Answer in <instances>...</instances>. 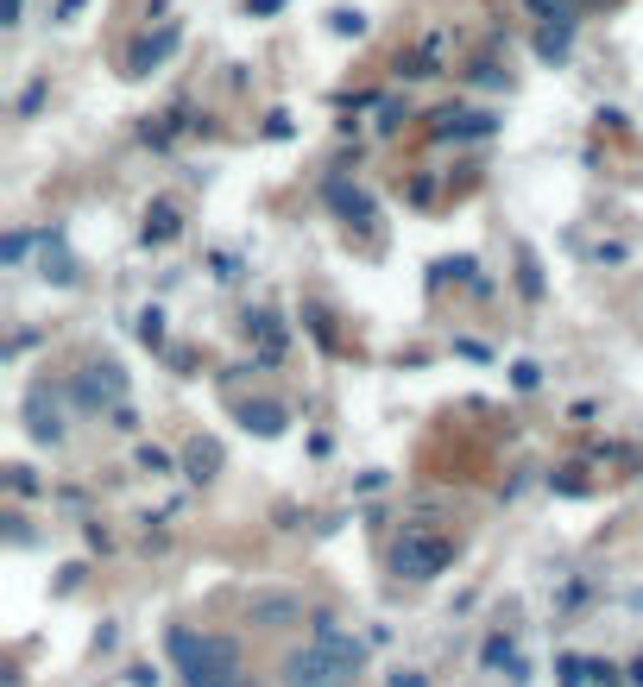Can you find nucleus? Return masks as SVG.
I'll return each mask as SVG.
<instances>
[{
	"instance_id": "1",
	"label": "nucleus",
	"mask_w": 643,
	"mask_h": 687,
	"mask_svg": "<svg viewBox=\"0 0 643 687\" xmlns=\"http://www.w3.org/2000/svg\"><path fill=\"white\" fill-rule=\"evenodd\" d=\"M366 668V649L341 637L329 618H315V637L284 656V687H353Z\"/></svg>"
},
{
	"instance_id": "2",
	"label": "nucleus",
	"mask_w": 643,
	"mask_h": 687,
	"mask_svg": "<svg viewBox=\"0 0 643 687\" xmlns=\"http://www.w3.org/2000/svg\"><path fill=\"white\" fill-rule=\"evenodd\" d=\"M171 663L190 687H259L240 663V649L214 630H171Z\"/></svg>"
},
{
	"instance_id": "3",
	"label": "nucleus",
	"mask_w": 643,
	"mask_h": 687,
	"mask_svg": "<svg viewBox=\"0 0 643 687\" xmlns=\"http://www.w3.org/2000/svg\"><path fill=\"white\" fill-rule=\"evenodd\" d=\"M449 562H454V536H442V531H404L398 549H391V568L404 580H435Z\"/></svg>"
},
{
	"instance_id": "4",
	"label": "nucleus",
	"mask_w": 643,
	"mask_h": 687,
	"mask_svg": "<svg viewBox=\"0 0 643 687\" xmlns=\"http://www.w3.org/2000/svg\"><path fill=\"white\" fill-rule=\"evenodd\" d=\"M499 133V114H486V108H442V114L429 120V139H442V145H468V139H492Z\"/></svg>"
},
{
	"instance_id": "5",
	"label": "nucleus",
	"mask_w": 643,
	"mask_h": 687,
	"mask_svg": "<svg viewBox=\"0 0 643 687\" xmlns=\"http://www.w3.org/2000/svg\"><path fill=\"white\" fill-rule=\"evenodd\" d=\"M77 397L89 404V411H120L127 404V373H120L114 360H96V366H82V378H77Z\"/></svg>"
},
{
	"instance_id": "6",
	"label": "nucleus",
	"mask_w": 643,
	"mask_h": 687,
	"mask_svg": "<svg viewBox=\"0 0 643 687\" xmlns=\"http://www.w3.org/2000/svg\"><path fill=\"white\" fill-rule=\"evenodd\" d=\"M177 39H183V26H158V32H145V39L127 51V77H152L158 63L177 51Z\"/></svg>"
},
{
	"instance_id": "7",
	"label": "nucleus",
	"mask_w": 643,
	"mask_h": 687,
	"mask_svg": "<svg viewBox=\"0 0 643 687\" xmlns=\"http://www.w3.org/2000/svg\"><path fill=\"white\" fill-rule=\"evenodd\" d=\"M567 51H574V13H567V20H543V32H536V58L562 63Z\"/></svg>"
},
{
	"instance_id": "8",
	"label": "nucleus",
	"mask_w": 643,
	"mask_h": 687,
	"mask_svg": "<svg viewBox=\"0 0 643 687\" xmlns=\"http://www.w3.org/2000/svg\"><path fill=\"white\" fill-rule=\"evenodd\" d=\"M329 202L348 221H372V196H366V190H353V183H341V178H329Z\"/></svg>"
},
{
	"instance_id": "9",
	"label": "nucleus",
	"mask_w": 643,
	"mask_h": 687,
	"mask_svg": "<svg viewBox=\"0 0 643 687\" xmlns=\"http://www.w3.org/2000/svg\"><path fill=\"white\" fill-rule=\"evenodd\" d=\"M253 334H259V347H265V354H278V347H284V329H278L272 310H253V315H247V341H253Z\"/></svg>"
},
{
	"instance_id": "10",
	"label": "nucleus",
	"mask_w": 643,
	"mask_h": 687,
	"mask_svg": "<svg viewBox=\"0 0 643 687\" xmlns=\"http://www.w3.org/2000/svg\"><path fill=\"white\" fill-rule=\"evenodd\" d=\"M435 51H442V39H429L423 51H410V58H398V77H404V82H423V77H435Z\"/></svg>"
},
{
	"instance_id": "11",
	"label": "nucleus",
	"mask_w": 643,
	"mask_h": 687,
	"mask_svg": "<svg viewBox=\"0 0 643 687\" xmlns=\"http://www.w3.org/2000/svg\"><path fill=\"white\" fill-rule=\"evenodd\" d=\"M240 423H247V430H259V435H278V430H284V404H247V411H240Z\"/></svg>"
},
{
	"instance_id": "12",
	"label": "nucleus",
	"mask_w": 643,
	"mask_h": 687,
	"mask_svg": "<svg viewBox=\"0 0 643 687\" xmlns=\"http://www.w3.org/2000/svg\"><path fill=\"white\" fill-rule=\"evenodd\" d=\"M32 435H39V442H58V435H63V423H58V404L44 411V385H39V392H32Z\"/></svg>"
},
{
	"instance_id": "13",
	"label": "nucleus",
	"mask_w": 643,
	"mask_h": 687,
	"mask_svg": "<svg viewBox=\"0 0 643 687\" xmlns=\"http://www.w3.org/2000/svg\"><path fill=\"white\" fill-rule=\"evenodd\" d=\"M171 234H177V209L171 202H158L152 215H145V246H164Z\"/></svg>"
},
{
	"instance_id": "14",
	"label": "nucleus",
	"mask_w": 643,
	"mask_h": 687,
	"mask_svg": "<svg viewBox=\"0 0 643 687\" xmlns=\"http://www.w3.org/2000/svg\"><path fill=\"white\" fill-rule=\"evenodd\" d=\"M214 467H221V448H214V442H195L190 448V479H214Z\"/></svg>"
},
{
	"instance_id": "15",
	"label": "nucleus",
	"mask_w": 643,
	"mask_h": 687,
	"mask_svg": "<svg viewBox=\"0 0 643 687\" xmlns=\"http://www.w3.org/2000/svg\"><path fill=\"white\" fill-rule=\"evenodd\" d=\"M486 663H492V668H511V681H524V656H518L511 644H499V637L486 644Z\"/></svg>"
},
{
	"instance_id": "16",
	"label": "nucleus",
	"mask_w": 643,
	"mask_h": 687,
	"mask_svg": "<svg viewBox=\"0 0 643 687\" xmlns=\"http://www.w3.org/2000/svg\"><path fill=\"white\" fill-rule=\"evenodd\" d=\"M334 32H341V39H360V32H366V13H360V7H334Z\"/></svg>"
},
{
	"instance_id": "17",
	"label": "nucleus",
	"mask_w": 643,
	"mask_h": 687,
	"mask_svg": "<svg viewBox=\"0 0 643 687\" xmlns=\"http://www.w3.org/2000/svg\"><path fill=\"white\" fill-rule=\"evenodd\" d=\"M139 341H145V347H158V341H164V315H158V310L139 315Z\"/></svg>"
},
{
	"instance_id": "18",
	"label": "nucleus",
	"mask_w": 643,
	"mask_h": 687,
	"mask_svg": "<svg viewBox=\"0 0 643 687\" xmlns=\"http://www.w3.org/2000/svg\"><path fill=\"white\" fill-rule=\"evenodd\" d=\"M530 13H536V20H567V13H574V7H567V0H524Z\"/></svg>"
},
{
	"instance_id": "19",
	"label": "nucleus",
	"mask_w": 643,
	"mask_h": 687,
	"mask_svg": "<svg viewBox=\"0 0 643 687\" xmlns=\"http://www.w3.org/2000/svg\"><path fill=\"white\" fill-rule=\"evenodd\" d=\"M253 618H297V599H265V606H253Z\"/></svg>"
},
{
	"instance_id": "20",
	"label": "nucleus",
	"mask_w": 643,
	"mask_h": 687,
	"mask_svg": "<svg viewBox=\"0 0 643 687\" xmlns=\"http://www.w3.org/2000/svg\"><path fill=\"white\" fill-rule=\"evenodd\" d=\"M284 7H291V0H247V13H253V20H272V13H284Z\"/></svg>"
},
{
	"instance_id": "21",
	"label": "nucleus",
	"mask_w": 643,
	"mask_h": 687,
	"mask_svg": "<svg viewBox=\"0 0 643 687\" xmlns=\"http://www.w3.org/2000/svg\"><path fill=\"white\" fill-rule=\"evenodd\" d=\"M39 101H44V77H39V82H26V95H20V114H39Z\"/></svg>"
},
{
	"instance_id": "22",
	"label": "nucleus",
	"mask_w": 643,
	"mask_h": 687,
	"mask_svg": "<svg viewBox=\"0 0 643 687\" xmlns=\"http://www.w3.org/2000/svg\"><path fill=\"white\" fill-rule=\"evenodd\" d=\"M20 13H26V0H0V26H7V32L20 26Z\"/></svg>"
},
{
	"instance_id": "23",
	"label": "nucleus",
	"mask_w": 643,
	"mask_h": 687,
	"mask_svg": "<svg viewBox=\"0 0 643 687\" xmlns=\"http://www.w3.org/2000/svg\"><path fill=\"white\" fill-rule=\"evenodd\" d=\"M82 13V0H58V20H77Z\"/></svg>"
}]
</instances>
